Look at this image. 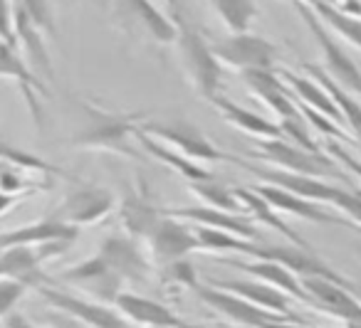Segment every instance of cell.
<instances>
[{"label":"cell","mask_w":361,"mask_h":328,"mask_svg":"<svg viewBox=\"0 0 361 328\" xmlns=\"http://www.w3.org/2000/svg\"><path fill=\"white\" fill-rule=\"evenodd\" d=\"M18 6L25 11V15L30 18L45 35H55V20H52L50 3H47V0H18Z\"/></svg>","instance_id":"8d00e7d4"},{"label":"cell","mask_w":361,"mask_h":328,"mask_svg":"<svg viewBox=\"0 0 361 328\" xmlns=\"http://www.w3.org/2000/svg\"><path fill=\"white\" fill-rule=\"evenodd\" d=\"M255 259H270V262H277L282 267H287L292 274H297L300 279H329V282L344 284V286H351V282L346 277H341L336 269H331L319 254L312 247H297V244H262L255 242V252H252Z\"/></svg>","instance_id":"30bf717a"},{"label":"cell","mask_w":361,"mask_h":328,"mask_svg":"<svg viewBox=\"0 0 361 328\" xmlns=\"http://www.w3.org/2000/svg\"><path fill=\"white\" fill-rule=\"evenodd\" d=\"M178 23V40H176V52H178L180 70L186 75L188 84L196 89L198 96L206 101H213L221 96V60L213 52V45H208L206 37L196 30L183 18H173Z\"/></svg>","instance_id":"7a4b0ae2"},{"label":"cell","mask_w":361,"mask_h":328,"mask_svg":"<svg viewBox=\"0 0 361 328\" xmlns=\"http://www.w3.org/2000/svg\"><path fill=\"white\" fill-rule=\"evenodd\" d=\"M141 134L151 136L156 141H164L173 151L188 156V158L198 160V163H213V160H235L218 151L216 146L208 141V136L198 129L196 124L186 119H169V121H144L141 124Z\"/></svg>","instance_id":"8992f818"},{"label":"cell","mask_w":361,"mask_h":328,"mask_svg":"<svg viewBox=\"0 0 361 328\" xmlns=\"http://www.w3.org/2000/svg\"><path fill=\"white\" fill-rule=\"evenodd\" d=\"M6 15H8V25L16 30L18 37V45H20L23 55L25 60L30 62V67L42 75L45 80H52V60H50V52H47L45 45V32L25 15L20 6H18V0H8V8H6Z\"/></svg>","instance_id":"2e32d148"},{"label":"cell","mask_w":361,"mask_h":328,"mask_svg":"<svg viewBox=\"0 0 361 328\" xmlns=\"http://www.w3.org/2000/svg\"><path fill=\"white\" fill-rule=\"evenodd\" d=\"M208 3L223 20V25L231 30V35L247 32L252 20L260 15V8L255 6V0H208Z\"/></svg>","instance_id":"1f68e13d"},{"label":"cell","mask_w":361,"mask_h":328,"mask_svg":"<svg viewBox=\"0 0 361 328\" xmlns=\"http://www.w3.org/2000/svg\"><path fill=\"white\" fill-rule=\"evenodd\" d=\"M3 77L11 82H16L20 87L25 104L30 109V116L35 121V126H42V96H45V84L40 82L37 72L30 67V62L25 60L20 45H18L16 30L6 23V37H3Z\"/></svg>","instance_id":"9c48e42d"},{"label":"cell","mask_w":361,"mask_h":328,"mask_svg":"<svg viewBox=\"0 0 361 328\" xmlns=\"http://www.w3.org/2000/svg\"><path fill=\"white\" fill-rule=\"evenodd\" d=\"M57 282L72 284V286L82 289V291L99 298L102 303H116V298H119V294H121V286L126 284L99 254L75 264V267H67L65 272L60 274Z\"/></svg>","instance_id":"7c38bea8"},{"label":"cell","mask_w":361,"mask_h":328,"mask_svg":"<svg viewBox=\"0 0 361 328\" xmlns=\"http://www.w3.org/2000/svg\"><path fill=\"white\" fill-rule=\"evenodd\" d=\"M27 289H30V286H27V284H23V282H18V279L3 277V282H0V313H3V316H8V313L16 311V303L25 296Z\"/></svg>","instance_id":"f35d334b"},{"label":"cell","mask_w":361,"mask_h":328,"mask_svg":"<svg viewBox=\"0 0 361 328\" xmlns=\"http://www.w3.org/2000/svg\"><path fill=\"white\" fill-rule=\"evenodd\" d=\"M297 104H300V101H297ZM300 111H302V116L307 119V124H310L312 129H317V134L329 136V139H346V134L339 129V126H336L334 119H329V116L319 114V111L310 109V106H305V104H300Z\"/></svg>","instance_id":"74e56055"},{"label":"cell","mask_w":361,"mask_h":328,"mask_svg":"<svg viewBox=\"0 0 361 328\" xmlns=\"http://www.w3.org/2000/svg\"><path fill=\"white\" fill-rule=\"evenodd\" d=\"M196 237H198V249L201 252H238V254H250L255 252V242L250 239H243L238 234L223 232V229H213V227H196Z\"/></svg>","instance_id":"836d02e7"},{"label":"cell","mask_w":361,"mask_h":328,"mask_svg":"<svg viewBox=\"0 0 361 328\" xmlns=\"http://www.w3.org/2000/svg\"><path fill=\"white\" fill-rule=\"evenodd\" d=\"M233 190H235L238 200H240V205H243V210H245L247 217H252L257 225H265V227L285 234L290 244H297V247H310V242L302 239L300 234H297L295 229L282 220V215L277 213V210L272 208L262 195L255 193V188H243V185H238V188H233Z\"/></svg>","instance_id":"4316f807"},{"label":"cell","mask_w":361,"mask_h":328,"mask_svg":"<svg viewBox=\"0 0 361 328\" xmlns=\"http://www.w3.org/2000/svg\"><path fill=\"white\" fill-rule=\"evenodd\" d=\"M149 257L156 267H166L171 262L188 259V254L198 249L196 229L186 227L178 217H164L149 239Z\"/></svg>","instance_id":"4fadbf2b"},{"label":"cell","mask_w":361,"mask_h":328,"mask_svg":"<svg viewBox=\"0 0 361 328\" xmlns=\"http://www.w3.org/2000/svg\"><path fill=\"white\" fill-rule=\"evenodd\" d=\"M213 286L223 289V291H231L235 296H243L245 301L255 303V306L265 308V311L280 313V316L295 318L290 308V298L285 291L270 286V284L260 282V279H226V282H211Z\"/></svg>","instance_id":"603a6c76"},{"label":"cell","mask_w":361,"mask_h":328,"mask_svg":"<svg viewBox=\"0 0 361 328\" xmlns=\"http://www.w3.org/2000/svg\"><path fill=\"white\" fill-rule=\"evenodd\" d=\"M324 151H326V156H331V158L336 160V163L344 165V168H349L351 173L356 175V178H361V160H356L354 156H351L349 151L344 149V146L336 144L334 139H326L324 141Z\"/></svg>","instance_id":"ab89813d"},{"label":"cell","mask_w":361,"mask_h":328,"mask_svg":"<svg viewBox=\"0 0 361 328\" xmlns=\"http://www.w3.org/2000/svg\"><path fill=\"white\" fill-rule=\"evenodd\" d=\"M166 210H159V205L154 203L151 193L144 185H136L119 205V220L126 234H131L134 239H149L154 234V229L159 227V222L164 220Z\"/></svg>","instance_id":"d6986e66"},{"label":"cell","mask_w":361,"mask_h":328,"mask_svg":"<svg viewBox=\"0 0 361 328\" xmlns=\"http://www.w3.org/2000/svg\"><path fill=\"white\" fill-rule=\"evenodd\" d=\"M114 208L116 198L111 190L92 183H80L67 190L60 205L50 213V217L72 225V227H87V225L102 222L106 215L114 213Z\"/></svg>","instance_id":"52a82bcc"},{"label":"cell","mask_w":361,"mask_h":328,"mask_svg":"<svg viewBox=\"0 0 361 328\" xmlns=\"http://www.w3.org/2000/svg\"><path fill=\"white\" fill-rule=\"evenodd\" d=\"M3 328H37L32 321H27L20 311H13L8 316H3Z\"/></svg>","instance_id":"b9f144b4"},{"label":"cell","mask_w":361,"mask_h":328,"mask_svg":"<svg viewBox=\"0 0 361 328\" xmlns=\"http://www.w3.org/2000/svg\"><path fill=\"white\" fill-rule=\"evenodd\" d=\"M191 193H196V198H201V203L206 205V208L245 215V210H243V205H240V200H238L235 190L228 188V185H223L218 178L201 180V183H191Z\"/></svg>","instance_id":"d6a6232c"},{"label":"cell","mask_w":361,"mask_h":328,"mask_svg":"<svg viewBox=\"0 0 361 328\" xmlns=\"http://www.w3.org/2000/svg\"><path fill=\"white\" fill-rule=\"evenodd\" d=\"M255 193L262 195V198H265L280 215H290V217H300V220L317 222V225H334V222L346 225L344 220H339L336 215H331L329 210H324L319 203L300 198V195L290 193V190H285V188H277V185L260 183V185H255Z\"/></svg>","instance_id":"44dd1931"},{"label":"cell","mask_w":361,"mask_h":328,"mask_svg":"<svg viewBox=\"0 0 361 328\" xmlns=\"http://www.w3.org/2000/svg\"><path fill=\"white\" fill-rule=\"evenodd\" d=\"M243 82L245 87L262 101L275 111L280 119H297L302 116L300 104H297V96L292 89H287L282 84L280 72L275 70H252V72H243Z\"/></svg>","instance_id":"ac0fdd59"},{"label":"cell","mask_w":361,"mask_h":328,"mask_svg":"<svg viewBox=\"0 0 361 328\" xmlns=\"http://www.w3.org/2000/svg\"><path fill=\"white\" fill-rule=\"evenodd\" d=\"M114 308L129 323H136L141 328H183V321L169 306L154 298L139 296V294L121 291Z\"/></svg>","instance_id":"7402d4cb"},{"label":"cell","mask_w":361,"mask_h":328,"mask_svg":"<svg viewBox=\"0 0 361 328\" xmlns=\"http://www.w3.org/2000/svg\"><path fill=\"white\" fill-rule=\"evenodd\" d=\"M211 104L216 106L218 114H221L228 124L235 126V129L243 131V134H250L260 141L262 139H285L280 121H272V119H267V116L257 114V111L245 109V106L235 104V101L226 99V96H218V99H213Z\"/></svg>","instance_id":"d4e9b609"},{"label":"cell","mask_w":361,"mask_h":328,"mask_svg":"<svg viewBox=\"0 0 361 328\" xmlns=\"http://www.w3.org/2000/svg\"><path fill=\"white\" fill-rule=\"evenodd\" d=\"M326 3H331V6L339 13H344V15L359 18L361 20V0H326Z\"/></svg>","instance_id":"60d3db41"},{"label":"cell","mask_w":361,"mask_h":328,"mask_svg":"<svg viewBox=\"0 0 361 328\" xmlns=\"http://www.w3.org/2000/svg\"><path fill=\"white\" fill-rule=\"evenodd\" d=\"M213 52L223 65L240 72L275 70L277 57H280V50L267 37L252 35V32L223 37V40L213 42Z\"/></svg>","instance_id":"ba28073f"},{"label":"cell","mask_w":361,"mask_h":328,"mask_svg":"<svg viewBox=\"0 0 361 328\" xmlns=\"http://www.w3.org/2000/svg\"><path fill=\"white\" fill-rule=\"evenodd\" d=\"M183 328H208V326H196V323H183Z\"/></svg>","instance_id":"ee69618b"},{"label":"cell","mask_w":361,"mask_h":328,"mask_svg":"<svg viewBox=\"0 0 361 328\" xmlns=\"http://www.w3.org/2000/svg\"><path fill=\"white\" fill-rule=\"evenodd\" d=\"M136 141L144 146L146 153H151L156 160H161L166 168L176 170V173L183 175L186 180H191V183H201V180H213V178H216V175H213L208 168H203L198 160H193V158H188V156L178 153V151H173L171 146H164L161 141L151 139V136L141 134V131H139V136H136Z\"/></svg>","instance_id":"f1b7e54d"},{"label":"cell","mask_w":361,"mask_h":328,"mask_svg":"<svg viewBox=\"0 0 361 328\" xmlns=\"http://www.w3.org/2000/svg\"><path fill=\"white\" fill-rule=\"evenodd\" d=\"M3 163H11L16 168L25 170V173H40V175H50V173H57L50 163H45L42 158L32 153H25V151H18L13 146H6L3 149Z\"/></svg>","instance_id":"d590c367"},{"label":"cell","mask_w":361,"mask_h":328,"mask_svg":"<svg viewBox=\"0 0 361 328\" xmlns=\"http://www.w3.org/2000/svg\"><path fill=\"white\" fill-rule=\"evenodd\" d=\"M196 296L201 298L206 306H211L213 311H218L221 316L231 318L233 323L245 326V328H272V326H277V323L287 321V316L265 311V308L245 301L243 296L223 291V289L213 286V284H201V286L196 289Z\"/></svg>","instance_id":"8fae6325"},{"label":"cell","mask_w":361,"mask_h":328,"mask_svg":"<svg viewBox=\"0 0 361 328\" xmlns=\"http://www.w3.org/2000/svg\"><path fill=\"white\" fill-rule=\"evenodd\" d=\"M166 215L178 217V220H188V222H196L198 227L223 229V232L238 234V237L250 239V242H260V232H257V227H255V220L247 217V215L226 213V210H213V208H206V205L173 208V210H166Z\"/></svg>","instance_id":"ffe728a7"},{"label":"cell","mask_w":361,"mask_h":328,"mask_svg":"<svg viewBox=\"0 0 361 328\" xmlns=\"http://www.w3.org/2000/svg\"><path fill=\"white\" fill-rule=\"evenodd\" d=\"M292 6H295V11L302 15L307 30L312 32V37H314L317 45H319L322 57H324V67H322V70H324L326 75H329L331 80L341 87V89H346L354 96H361V70H359V65L346 55L344 47L336 42L334 32H331L329 27L319 20V15L314 13V8H310L307 3H302V0H292Z\"/></svg>","instance_id":"277c9868"},{"label":"cell","mask_w":361,"mask_h":328,"mask_svg":"<svg viewBox=\"0 0 361 328\" xmlns=\"http://www.w3.org/2000/svg\"><path fill=\"white\" fill-rule=\"evenodd\" d=\"M272 163V168L290 170L300 175H314V178H331L339 175V165L331 156H324L322 151H310L292 144L287 139H262L255 146V158Z\"/></svg>","instance_id":"5b68a950"},{"label":"cell","mask_w":361,"mask_h":328,"mask_svg":"<svg viewBox=\"0 0 361 328\" xmlns=\"http://www.w3.org/2000/svg\"><path fill=\"white\" fill-rule=\"evenodd\" d=\"M277 72H280L282 82H285V84L295 92V96H297V101H300V104L310 106V109L319 111V114L329 116V119H334V121H344V116H341L339 106L334 104L331 94L317 80L295 75V72H290V70H277Z\"/></svg>","instance_id":"83f0119b"},{"label":"cell","mask_w":361,"mask_h":328,"mask_svg":"<svg viewBox=\"0 0 361 328\" xmlns=\"http://www.w3.org/2000/svg\"><path fill=\"white\" fill-rule=\"evenodd\" d=\"M144 116L146 114H119L92 101H82V124L70 136V146L82 151H114L134 158L136 151L129 141L139 136Z\"/></svg>","instance_id":"6da1fadb"},{"label":"cell","mask_w":361,"mask_h":328,"mask_svg":"<svg viewBox=\"0 0 361 328\" xmlns=\"http://www.w3.org/2000/svg\"><path fill=\"white\" fill-rule=\"evenodd\" d=\"M114 25L124 35L151 45H176L178 40V23L161 13L151 0H114L111 6Z\"/></svg>","instance_id":"3957f363"},{"label":"cell","mask_w":361,"mask_h":328,"mask_svg":"<svg viewBox=\"0 0 361 328\" xmlns=\"http://www.w3.org/2000/svg\"><path fill=\"white\" fill-rule=\"evenodd\" d=\"M99 254L124 282H144L151 274V257H146L139 247V239L131 234H109L99 244Z\"/></svg>","instance_id":"9a60e30c"},{"label":"cell","mask_w":361,"mask_h":328,"mask_svg":"<svg viewBox=\"0 0 361 328\" xmlns=\"http://www.w3.org/2000/svg\"><path fill=\"white\" fill-rule=\"evenodd\" d=\"M223 262L231 264V267H235V269H240V272H245V274H252V277L260 279V282H265V284H270V286L285 291L287 296H292V298H297V301L312 306L310 294H307L302 279L297 277V274H292L287 267H282V264L270 262V259H257V262H238V259H223Z\"/></svg>","instance_id":"cb8c5ba5"},{"label":"cell","mask_w":361,"mask_h":328,"mask_svg":"<svg viewBox=\"0 0 361 328\" xmlns=\"http://www.w3.org/2000/svg\"><path fill=\"white\" fill-rule=\"evenodd\" d=\"M305 72L312 77V80H317L322 87H324L326 92L331 94V99H334V104L339 106L341 116H344V121L349 124V129L356 134V139L361 141V101L359 96L349 94L346 89H341L339 84H336L334 80H331L329 75H326L322 67L317 65H305Z\"/></svg>","instance_id":"f546056e"},{"label":"cell","mask_w":361,"mask_h":328,"mask_svg":"<svg viewBox=\"0 0 361 328\" xmlns=\"http://www.w3.org/2000/svg\"><path fill=\"white\" fill-rule=\"evenodd\" d=\"M243 168H247L250 173H255L257 178H262L265 183L277 185V188H285L290 193L300 195V198L314 200V203H329L334 205L336 198L341 195V188L331 183H324L322 178L314 175H300V173H290V170H280V168H262V165H252L240 160Z\"/></svg>","instance_id":"e0dca14e"},{"label":"cell","mask_w":361,"mask_h":328,"mask_svg":"<svg viewBox=\"0 0 361 328\" xmlns=\"http://www.w3.org/2000/svg\"><path fill=\"white\" fill-rule=\"evenodd\" d=\"M159 282L161 286H176V289H191L196 291L201 286L198 282V272L188 259H180V262H171L166 267H159Z\"/></svg>","instance_id":"e575fe53"},{"label":"cell","mask_w":361,"mask_h":328,"mask_svg":"<svg viewBox=\"0 0 361 328\" xmlns=\"http://www.w3.org/2000/svg\"><path fill=\"white\" fill-rule=\"evenodd\" d=\"M310 8H314V13L319 15V20L329 27L334 35H339L344 42H349L351 47L361 52V20L359 18H349L344 13L336 11L331 3L326 0H314V3H307Z\"/></svg>","instance_id":"4dcf8cb0"},{"label":"cell","mask_w":361,"mask_h":328,"mask_svg":"<svg viewBox=\"0 0 361 328\" xmlns=\"http://www.w3.org/2000/svg\"><path fill=\"white\" fill-rule=\"evenodd\" d=\"M77 237H80V227H72V225H65L47 215V217L37 220V222L23 225V227L16 229H6L3 237H0V244L6 249V247H16V244H40V242H55V239L77 242Z\"/></svg>","instance_id":"484cf974"},{"label":"cell","mask_w":361,"mask_h":328,"mask_svg":"<svg viewBox=\"0 0 361 328\" xmlns=\"http://www.w3.org/2000/svg\"><path fill=\"white\" fill-rule=\"evenodd\" d=\"M302 284H305L314 308L344 321V326L346 323H361V298L354 296V291H351L354 286H344V284L319 277L302 279Z\"/></svg>","instance_id":"5bb4252c"},{"label":"cell","mask_w":361,"mask_h":328,"mask_svg":"<svg viewBox=\"0 0 361 328\" xmlns=\"http://www.w3.org/2000/svg\"><path fill=\"white\" fill-rule=\"evenodd\" d=\"M164 3H166V8H169V11H171V15H173V18H178V15H180L178 3H176V0H164Z\"/></svg>","instance_id":"7bdbcfd3"}]
</instances>
